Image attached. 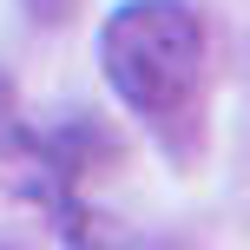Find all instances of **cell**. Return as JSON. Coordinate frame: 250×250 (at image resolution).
I'll use <instances>...</instances> for the list:
<instances>
[{"label":"cell","mask_w":250,"mask_h":250,"mask_svg":"<svg viewBox=\"0 0 250 250\" xmlns=\"http://www.w3.org/2000/svg\"><path fill=\"white\" fill-rule=\"evenodd\" d=\"M73 250H171L165 237H132V230H79Z\"/></svg>","instance_id":"cell-2"},{"label":"cell","mask_w":250,"mask_h":250,"mask_svg":"<svg viewBox=\"0 0 250 250\" xmlns=\"http://www.w3.org/2000/svg\"><path fill=\"white\" fill-rule=\"evenodd\" d=\"M7 132H13V92H7V79H0V145H7Z\"/></svg>","instance_id":"cell-3"},{"label":"cell","mask_w":250,"mask_h":250,"mask_svg":"<svg viewBox=\"0 0 250 250\" xmlns=\"http://www.w3.org/2000/svg\"><path fill=\"white\" fill-rule=\"evenodd\" d=\"M99 66L138 119H171L204 79V20L185 0H125L99 26Z\"/></svg>","instance_id":"cell-1"}]
</instances>
